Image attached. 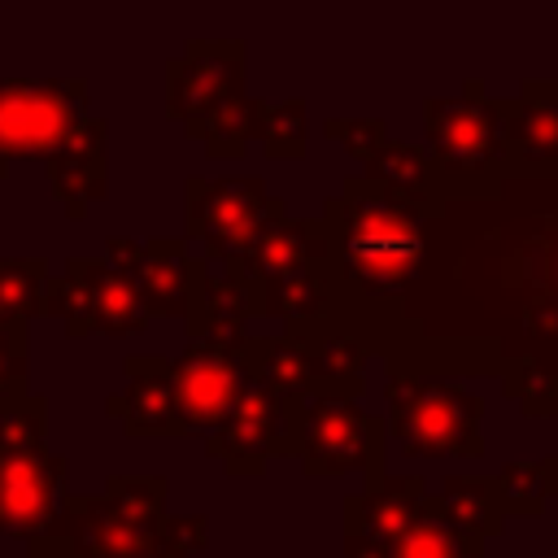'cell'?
Returning a JSON list of instances; mask_svg holds the SVG:
<instances>
[{"label":"cell","mask_w":558,"mask_h":558,"mask_svg":"<svg viewBox=\"0 0 558 558\" xmlns=\"http://www.w3.org/2000/svg\"><path fill=\"white\" fill-rule=\"evenodd\" d=\"M74 78H0V148L39 161L70 218L105 196V118Z\"/></svg>","instance_id":"obj_1"},{"label":"cell","mask_w":558,"mask_h":558,"mask_svg":"<svg viewBox=\"0 0 558 558\" xmlns=\"http://www.w3.org/2000/svg\"><path fill=\"white\" fill-rule=\"evenodd\" d=\"M423 218L392 187L357 174L344 183L327 214V257L344 314H366V305L397 301L423 266Z\"/></svg>","instance_id":"obj_2"},{"label":"cell","mask_w":558,"mask_h":558,"mask_svg":"<svg viewBox=\"0 0 558 558\" xmlns=\"http://www.w3.org/2000/svg\"><path fill=\"white\" fill-rule=\"evenodd\" d=\"M161 475H113L100 497L61 501L48 541L65 558H192L209 541V519L166 514Z\"/></svg>","instance_id":"obj_3"},{"label":"cell","mask_w":558,"mask_h":558,"mask_svg":"<svg viewBox=\"0 0 558 558\" xmlns=\"http://www.w3.org/2000/svg\"><path fill=\"white\" fill-rule=\"evenodd\" d=\"M44 397H0V536L39 541L48 536L61 501L70 462L44 445Z\"/></svg>","instance_id":"obj_4"},{"label":"cell","mask_w":558,"mask_h":558,"mask_svg":"<svg viewBox=\"0 0 558 558\" xmlns=\"http://www.w3.org/2000/svg\"><path fill=\"white\" fill-rule=\"evenodd\" d=\"M388 436L410 458H480L484 436V401L480 392L427 375L418 366H388Z\"/></svg>","instance_id":"obj_5"},{"label":"cell","mask_w":558,"mask_h":558,"mask_svg":"<svg viewBox=\"0 0 558 558\" xmlns=\"http://www.w3.org/2000/svg\"><path fill=\"white\" fill-rule=\"evenodd\" d=\"M427 157L445 201L493 196L506 170V126L501 100L484 96V83H466L462 100H427Z\"/></svg>","instance_id":"obj_6"},{"label":"cell","mask_w":558,"mask_h":558,"mask_svg":"<svg viewBox=\"0 0 558 558\" xmlns=\"http://www.w3.org/2000/svg\"><path fill=\"white\" fill-rule=\"evenodd\" d=\"M174 366V410L179 432H214L222 427L235 405L244 401L257 375V336L235 340H187V349L170 362Z\"/></svg>","instance_id":"obj_7"},{"label":"cell","mask_w":558,"mask_h":558,"mask_svg":"<svg viewBox=\"0 0 558 558\" xmlns=\"http://www.w3.org/2000/svg\"><path fill=\"white\" fill-rule=\"evenodd\" d=\"M44 314H57L70 336H135L153 318L135 279L126 270H113L105 257H70L61 275L48 279Z\"/></svg>","instance_id":"obj_8"},{"label":"cell","mask_w":558,"mask_h":558,"mask_svg":"<svg viewBox=\"0 0 558 558\" xmlns=\"http://www.w3.org/2000/svg\"><path fill=\"white\" fill-rule=\"evenodd\" d=\"M279 214L288 205L262 179H187V235L205 244L209 262L231 266Z\"/></svg>","instance_id":"obj_9"},{"label":"cell","mask_w":558,"mask_h":558,"mask_svg":"<svg viewBox=\"0 0 558 558\" xmlns=\"http://www.w3.org/2000/svg\"><path fill=\"white\" fill-rule=\"evenodd\" d=\"M292 458H301L305 475L366 471L375 484L384 475V423L371 418L353 397H310Z\"/></svg>","instance_id":"obj_10"},{"label":"cell","mask_w":558,"mask_h":558,"mask_svg":"<svg viewBox=\"0 0 558 558\" xmlns=\"http://www.w3.org/2000/svg\"><path fill=\"white\" fill-rule=\"evenodd\" d=\"M305 397L275 392L262 379L248 384L235 414L205 436V453L218 458L231 475H257L270 453H296Z\"/></svg>","instance_id":"obj_11"},{"label":"cell","mask_w":558,"mask_h":558,"mask_svg":"<svg viewBox=\"0 0 558 558\" xmlns=\"http://www.w3.org/2000/svg\"><path fill=\"white\" fill-rule=\"evenodd\" d=\"M244 39H192L166 65V113L187 126H201L209 109L244 92Z\"/></svg>","instance_id":"obj_12"},{"label":"cell","mask_w":558,"mask_h":558,"mask_svg":"<svg viewBox=\"0 0 558 558\" xmlns=\"http://www.w3.org/2000/svg\"><path fill=\"white\" fill-rule=\"evenodd\" d=\"M105 262L135 279L148 314L187 318V305H192V253H187L183 240L135 244V240L113 235L105 244Z\"/></svg>","instance_id":"obj_13"},{"label":"cell","mask_w":558,"mask_h":558,"mask_svg":"<svg viewBox=\"0 0 558 558\" xmlns=\"http://www.w3.org/2000/svg\"><path fill=\"white\" fill-rule=\"evenodd\" d=\"M501 126L510 174H558V78L523 83L514 100H501Z\"/></svg>","instance_id":"obj_14"},{"label":"cell","mask_w":558,"mask_h":558,"mask_svg":"<svg viewBox=\"0 0 558 558\" xmlns=\"http://www.w3.org/2000/svg\"><path fill=\"white\" fill-rule=\"evenodd\" d=\"M427 484L423 475H379L366 493L344 497V541H362L375 549H388L401 532L418 523L427 510Z\"/></svg>","instance_id":"obj_15"},{"label":"cell","mask_w":558,"mask_h":558,"mask_svg":"<svg viewBox=\"0 0 558 558\" xmlns=\"http://www.w3.org/2000/svg\"><path fill=\"white\" fill-rule=\"evenodd\" d=\"M257 314V292L222 262L192 257V305H187V327L192 340H235L244 336V323Z\"/></svg>","instance_id":"obj_16"},{"label":"cell","mask_w":558,"mask_h":558,"mask_svg":"<svg viewBox=\"0 0 558 558\" xmlns=\"http://www.w3.org/2000/svg\"><path fill=\"white\" fill-rule=\"evenodd\" d=\"M109 414L122 418L126 436H183L174 410V366L166 357H126V384L109 397Z\"/></svg>","instance_id":"obj_17"},{"label":"cell","mask_w":558,"mask_h":558,"mask_svg":"<svg viewBox=\"0 0 558 558\" xmlns=\"http://www.w3.org/2000/svg\"><path fill=\"white\" fill-rule=\"evenodd\" d=\"M327 257V227L323 222H305V218H288L279 214L275 222H266L257 231V240L231 262V270L257 288L275 275H283L288 266H301V262H323Z\"/></svg>","instance_id":"obj_18"},{"label":"cell","mask_w":558,"mask_h":558,"mask_svg":"<svg viewBox=\"0 0 558 558\" xmlns=\"http://www.w3.org/2000/svg\"><path fill=\"white\" fill-rule=\"evenodd\" d=\"M432 506L449 527H458V532H466L475 541L497 536L501 523H506L501 488H497V480H484V475H449L432 493Z\"/></svg>","instance_id":"obj_19"},{"label":"cell","mask_w":558,"mask_h":558,"mask_svg":"<svg viewBox=\"0 0 558 558\" xmlns=\"http://www.w3.org/2000/svg\"><path fill=\"white\" fill-rule=\"evenodd\" d=\"M366 179L392 187L397 196H405L418 214L427 218H440L445 214V196H440V183H436V166L427 157V148H414V144H384L371 161H366Z\"/></svg>","instance_id":"obj_20"},{"label":"cell","mask_w":558,"mask_h":558,"mask_svg":"<svg viewBox=\"0 0 558 558\" xmlns=\"http://www.w3.org/2000/svg\"><path fill=\"white\" fill-rule=\"evenodd\" d=\"M379 558H484V541L449 527L427 497V510L418 514V523L401 532L388 549H379Z\"/></svg>","instance_id":"obj_21"},{"label":"cell","mask_w":558,"mask_h":558,"mask_svg":"<svg viewBox=\"0 0 558 558\" xmlns=\"http://www.w3.org/2000/svg\"><path fill=\"white\" fill-rule=\"evenodd\" d=\"M536 323H541V331H549L558 340V310H527V327H536ZM506 392L519 397L523 410H532V414H558V371L554 375L541 371L527 353L506 362Z\"/></svg>","instance_id":"obj_22"},{"label":"cell","mask_w":558,"mask_h":558,"mask_svg":"<svg viewBox=\"0 0 558 558\" xmlns=\"http://www.w3.org/2000/svg\"><path fill=\"white\" fill-rule=\"evenodd\" d=\"M257 109H262V100H253V96H231V100H222L218 109H209L205 118H201V126L192 131L196 140H205V157L209 161H222V157H244V148H248V140H253V131H257Z\"/></svg>","instance_id":"obj_23"},{"label":"cell","mask_w":558,"mask_h":558,"mask_svg":"<svg viewBox=\"0 0 558 558\" xmlns=\"http://www.w3.org/2000/svg\"><path fill=\"white\" fill-rule=\"evenodd\" d=\"M48 301V266L39 257H0V314L9 323H26L44 314Z\"/></svg>","instance_id":"obj_24"},{"label":"cell","mask_w":558,"mask_h":558,"mask_svg":"<svg viewBox=\"0 0 558 558\" xmlns=\"http://www.w3.org/2000/svg\"><path fill=\"white\" fill-rule=\"evenodd\" d=\"M253 140H262L266 157H305V100H279L257 109V131Z\"/></svg>","instance_id":"obj_25"},{"label":"cell","mask_w":558,"mask_h":558,"mask_svg":"<svg viewBox=\"0 0 558 558\" xmlns=\"http://www.w3.org/2000/svg\"><path fill=\"white\" fill-rule=\"evenodd\" d=\"M506 514H536L549 497V462H510L497 475Z\"/></svg>","instance_id":"obj_26"},{"label":"cell","mask_w":558,"mask_h":558,"mask_svg":"<svg viewBox=\"0 0 558 558\" xmlns=\"http://www.w3.org/2000/svg\"><path fill=\"white\" fill-rule=\"evenodd\" d=\"M327 135L340 140V144L349 148V157H357L362 166L388 144L384 118H327Z\"/></svg>","instance_id":"obj_27"},{"label":"cell","mask_w":558,"mask_h":558,"mask_svg":"<svg viewBox=\"0 0 558 558\" xmlns=\"http://www.w3.org/2000/svg\"><path fill=\"white\" fill-rule=\"evenodd\" d=\"M26 392V323L0 327V397Z\"/></svg>","instance_id":"obj_28"},{"label":"cell","mask_w":558,"mask_h":558,"mask_svg":"<svg viewBox=\"0 0 558 558\" xmlns=\"http://www.w3.org/2000/svg\"><path fill=\"white\" fill-rule=\"evenodd\" d=\"M545 240H541V257H545V270H541V283L532 288V305L527 310H558V218L545 222Z\"/></svg>","instance_id":"obj_29"},{"label":"cell","mask_w":558,"mask_h":558,"mask_svg":"<svg viewBox=\"0 0 558 558\" xmlns=\"http://www.w3.org/2000/svg\"><path fill=\"white\" fill-rule=\"evenodd\" d=\"M549 462V493H558V458H545Z\"/></svg>","instance_id":"obj_30"},{"label":"cell","mask_w":558,"mask_h":558,"mask_svg":"<svg viewBox=\"0 0 558 558\" xmlns=\"http://www.w3.org/2000/svg\"><path fill=\"white\" fill-rule=\"evenodd\" d=\"M9 166H13V161H9V157H4V148H0V179L9 174Z\"/></svg>","instance_id":"obj_31"}]
</instances>
